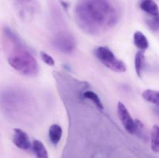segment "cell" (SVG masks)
Returning <instances> with one entry per match:
<instances>
[{
    "label": "cell",
    "mask_w": 159,
    "mask_h": 158,
    "mask_svg": "<svg viewBox=\"0 0 159 158\" xmlns=\"http://www.w3.org/2000/svg\"><path fill=\"white\" fill-rule=\"evenodd\" d=\"M139 6L145 16H159V8L155 0H141Z\"/></svg>",
    "instance_id": "8"
},
{
    "label": "cell",
    "mask_w": 159,
    "mask_h": 158,
    "mask_svg": "<svg viewBox=\"0 0 159 158\" xmlns=\"http://www.w3.org/2000/svg\"><path fill=\"white\" fill-rule=\"evenodd\" d=\"M16 7L23 15H31L37 8L36 0H13Z\"/></svg>",
    "instance_id": "7"
},
{
    "label": "cell",
    "mask_w": 159,
    "mask_h": 158,
    "mask_svg": "<svg viewBox=\"0 0 159 158\" xmlns=\"http://www.w3.org/2000/svg\"><path fill=\"white\" fill-rule=\"evenodd\" d=\"M12 141L18 148L22 150H29L31 147V143L28 135L20 129H14Z\"/></svg>",
    "instance_id": "6"
},
{
    "label": "cell",
    "mask_w": 159,
    "mask_h": 158,
    "mask_svg": "<svg viewBox=\"0 0 159 158\" xmlns=\"http://www.w3.org/2000/svg\"><path fill=\"white\" fill-rule=\"evenodd\" d=\"M134 43L135 46L141 50H145L149 46V43L147 37L141 31H137L134 33Z\"/></svg>",
    "instance_id": "9"
},
{
    "label": "cell",
    "mask_w": 159,
    "mask_h": 158,
    "mask_svg": "<svg viewBox=\"0 0 159 158\" xmlns=\"http://www.w3.org/2000/svg\"><path fill=\"white\" fill-rule=\"evenodd\" d=\"M142 97L147 102H151L159 107V91L147 89L143 91Z\"/></svg>",
    "instance_id": "12"
},
{
    "label": "cell",
    "mask_w": 159,
    "mask_h": 158,
    "mask_svg": "<svg viewBox=\"0 0 159 158\" xmlns=\"http://www.w3.org/2000/svg\"><path fill=\"white\" fill-rule=\"evenodd\" d=\"M144 55L142 51H138L135 55L134 59V67L135 71H136L137 75L139 77L142 76L143 68H144Z\"/></svg>",
    "instance_id": "14"
},
{
    "label": "cell",
    "mask_w": 159,
    "mask_h": 158,
    "mask_svg": "<svg viewBox=\"0 0 159 158\" xmlns=\"http://www.w3.org/2000/svg\"><path fill=\"white\" fill-rule=\"evenodd\" d=\"M32 147L37 158H48V150L40 140H34Z\"/></svg>",
    "instance_id": "11"
},
{
    "label": "cell",
    "mask_w": 159,
    "mask_h": 158,
    "mask_svg": "<svg viewBox=\"0 0 159 158\" xmlns=\"http://www.w3.org/2000/svg\"><path fill=\"white\" fill-rule=\"evenodd\" d=\"M40 57H41L42 60H43L46 64L49 65V66H54V64H55V61H54V58H53L51 55L47 54L46 52L41 51V52H40Z\"/></svg>",
    "instance_id": "17"
},
{
    "label": "cell",
    "mask_w": 159,
    "mask_h": 158,
    "mask_svg": "<svg viewBox=\"0 0 159 158\" xmlns=\"http://www.w3.org/2000/svg\"><path fill=\"white\" fill-rule=\"evenodd\" d=\"M96 58L109 69L117 73L125 72L127 70L126 64L116 58L115 54L107 46H99L95 50Z\"/></svg>",
    "instance_id": "3"
},
{
    "label": "cell",
    "mask_w": 159,
    "mask_h": 158,
    "mask_svg": "<svg viewBox=\"0 0 159 158\" xmlns=\"http://www.w3.org/2000/svg\"><path fill=\"white\" fill-rule=\"evenodd\" d=\"M54 47L64 54H70L75 49L76 43L74 37L68 32H59L52 38Z\"/></svg>",
    "instance_id": "5"
},
{
    "label": "cell",
    "mask_w": 159,
    "mask_h": 158,
    "mask_svg": "<svg viewBox=\"0 0 159 158\" xmlns=\"http://www.w3.org/2000/svg\"><path fill=\"white\" fill-rule=\"evenodd\" d=\"M62 129L57 124H53L51 125L48 131V136L53 144H57L62 136Z\"/></svg>",
    "instance_id": "10"
},
{
    "label": "cell",
    "mask_w": 159,
    "mask_h": 158,
    "mask_svg": "<svg viewBox=\"0 0 159 158\" xmlns=\"http://www.w3.org/2000/svg\"><path fill=\"white\" fill-rule=\"evenodd\" d=\"M3 43L8 53V63L13 69L26 76L38 74V64L35 57L10 29H3Z\"/></svg>",
    "instance_id": "2"
},
{
    "label": "cell",
    "mask_w": 159,
    "mask_h": 158,
    "mask_svg": "<svg viewBox=\"0 0 159 158\" xmlns=\"http://www.w3.org/2000/svg\"><path fill=\"white\" fill-rule=\"evenodd\" d=\"M83 97L87 99H89L92 102L94 103V105H96V106L97 107V108H99V110H103L104 108L102 101L99 99L98 94H96V93H95L94 91H85V92L83 93Z\"/></svg>",
    "instance_id": "15"
},
{
    "label": "cell",
    "mask_w": 159,
    "mask_h": 158,
    "mask_svg": "<svg viewBox=\"0 0 159 158\" xmlns=\"http://www.w3.org/2000/svg\"><path fill=\"white\" fill-rule=\"evenodd\" d=\"M151 147L155 153H159V125H154L151 134Z\"/></svg>",
    "instance_id": "13"
},
{
    "label": "cell",
    "mask_w": 159,
    "mask_h": 158,
    "mask_svg": "<svg viewBox=\"0 0 159 158\" xmlns=\"http://www.w3.org/2000/svg\"><path fill=\"white\" fill-rule=\"evenodd\" d=\"M79 27L92 35H99L113 28L119 19L113 0H79L75 9Z\"/></svg>",
    "instance_id": "1"
},
{
    "label": "cell",
    "mask_w": 159,
    "mask_h": 158,
    "mask_svg": "<svg viewBox=\"0 0 159 158\" xmlns=\"http://www.w3.org/2000/svg\"><path fill=\"white\" fill-rule=\"evenodd\" d=\"M144 20L147 26L152 30H159V16H145Z\"/></svg>",
    "instance_id": "16"
},
{
    "label": "cell",
    "mask_w": 159,
    "mask_h": 158,
    "mask_svg": "<svg viewBox=\"0 0 159 158\" xmlns=\"http://www.w3.org/2000/svg\"><path fill=\"white\" fill-rule=\"evenodd\" d=\"M117 115L123 126L129 133H136L142 128V124L138 120H134L126 105L121 102L117 104Z\"/></svg>",
    "instance_id": "4"
}]
</instances>
